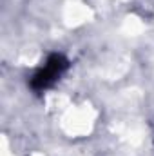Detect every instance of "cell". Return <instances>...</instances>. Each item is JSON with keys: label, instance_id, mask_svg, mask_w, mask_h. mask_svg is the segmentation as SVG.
<instances>
[{"label": "cell", "instance_id": "1", "mask_svg": "<svg viewBox=\"0 0 154 156\" xmlns=\"http://www.w3.org/2000/svg\"><path fill=\"white\" fill-rule=\"evenodd\" d=\"M67 69H69V60L62 53H51L47 56L45 64L33 75L31 89L35 93H44V91L51 89L60 78L64 76V73Z\"/></svg>", "mask_w": 154, "mask_h": 156}]
</instances>
